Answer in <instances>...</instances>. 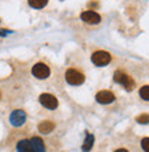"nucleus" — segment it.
<instances>
[{
    "mask_svg": "<svg viewBox=\"0 0 149 152\" xmlns=\"http://www.w3.org/2000/svg\"><path fill=\"white\" fill-rule=\"evenodd\" d=\"M65 79H66V82H68L71 86H80V84L84 83L86 76L81 72L76 71V69L71 68L66 71V73H65Z\"/></svg>",
    "mask_w": 149,
    "mask_h": 152,
    "instance_id": "1",
    "label": "nucleus"
},
{
    "mask_svg": "<svg viewBox=\"0 0 149 152\" xmlns=\"http://www.w3.org/2000/svg\"><path fill=\"white\" fill-rule=\"evenodd\" d=\"M113 79H115V82L119 84H121V86H124L126 90H129V91H131L134 88V80L130 77L129 75H126V73L120 72V71H117L116 73H115V76H113Z\"/></svg>",
    "mask_w": 149,
    "mask_h": 152,
    "instance_id": "2",
    "label": "nucleus"
},
{
    "mask_svg": "<svg viewBox=\"0 0 149 152\" xmlns=\"http://www.w3.org/2000/svg\"><path fill=\"white\" fill-rule=\"evenodd\" d=\"M91 61L97 66H105L110 62V54L106 51H95L91 56Z\"/></svg>",
    "mask_w": 149,
    "mask_h": 152,
    "instance_id": "3",
    "label": "nucleus"
},
{
    "mask_svg": "<svg viewBox=\"0 0 149 152\" xmlns=\"http://www.w3.org/2000/svg\"><path fill=\"white\" fill-rule=\"evenodd\" d=\"M32 73L33 76H36L37 79H46L50 75V68L43 62H37V64L33 65Z\"/></svg>",
    "mask_w": 149,
    "mask_h": 152,
    "instance_id": "4",
    "label": "nucleus"
},
{
    "mask_svg": "<svg viewBox=\"0 0 149 152\" xmlns=\"http://www.w3.org/2000/svg\"><path fill=\"white\" fill-rule=\"evenodd\" d=\"M25 122H26V113H25L22 109H17V111H14V112L10 115V123H11L12 126H15V127L22 126Z\"/></svg>",
    "mask_w": 149,
    "mask_h": 152,
    "instance_id": "5",
    "label": "nucleus"
},
{
    "mask_svg": "<svg viewBox=\"0 0 149 152\" xmlns=\"http://www.w3.org/2000/svg\"><path fill=\"white\" fill-rule=\"evenodd\" d=\"M39 101H40V104L43 105V107H46L47 109H55L57 107H58L57 98L54 96H51V94H47V93L41 94V96L39 97Z\"/></svg>",
    "mask_w": 149,
    "mask_h": 152,
    "instance_id": "6",
    "label": "nucleus"
},
{
    "mask_svg": "<svg viewBox=\"0 0 149 152\" xmlns=\"http://www.w3.org/2000/svg\"><path fill=\"white\" fill-rule=\"evenodd\" d=\"M95 100H97L100 104H110V102L115 101V94H113L112 91H108V90H102V91L97 93Z\"/></svg>",
    "mask_w": 149,
    "mask_h": 152,
    "instance_id": "7",
    "label": "nucleus"
},
{
    "mask_svg": "<svg viewBox=\"0 0 149 152\" xmlns=\"http://www.w3.org/2000/svg\"><path fill=\"white\" fill-rule=\"evenodd\" d=\"M80 18L84 22H87V24H98L101 21V17L100 14H97L95 11H91V10H87V11H83L81 12Z\"/></svg>",
    "mask_w": 149,
    "mask_h": 152,
    "instance_id": "8",
    "label": "nucleus"
},
{
    "mask_svg": "<svg viewBox=\"0 0 149 152\" xmlns=\"http://www.w3.org/2000/svg\"><path fill=\"white\" fill-rule=\"evenodd\" d=\"M31 145H32L33 152H46L44 142L39 137H33L32 140H31Z\"/></svg>",
    "mask_w": 149,
    "mask_h": 152,
    "instance_id": "9",
    "label": "nucleus"
},
{
    "mask_svg": "<svg viewBox=\"0 0 149 152\" xmlns=\"http://www.w3.org/2000/svg\"><path fill=\"white\" fill-rule=\"evenodd\" d=\"M17 151L18 152H33L32 145H31V141L29 140H21L18 144H17Z\"/></svg>",
    "mask_w": 149,
    "mask_h": 152,
    "instance_id": "10",
    "label": "nucleus"
},
{
    "mask_svg": "<svg viewBox=\"0 0 149 152\" xmlns=\"http://www.w3.org/2000/svg\"><path fill=\"white\" fill-rule=\"evenodd\" d=\"M52 130H54V123L50 122V120H44V122H41V123L39 124V132L44 133V134L52 132Z\"/></svg>",
    "mask_w": 149,
    "mask_h": 152,
    "instance_id": "11",
    "label": "nucleus"
},
{
    "mask_svg": "<svg viewBox=\"0 0 149 152\" xmlns=\"http://www.w3.org/2000/svg\"><path fill=\"white\" fill-rule=\"evenodd\" d=\"M93 144H94V136L93 134H87V138L84 140V144L81 147L83 152H89L90 149L93 148Z\"/></svg>",
    "mask_w": 149,
    "mask_h": 152,
    "instance_id": "12",
    "label": "nucleus"
},
{
    "mask_svg": "<svg viewBox=\"0 0 149 152\" xmlns=\"http://www.w3.org/2000/svg\"><path fill=\"white\" fill-rule=\"evenodd\" d=\"M47 1L49 0H28L29 6L33 8H43L47 4Z\"/></svg>",
    "mask_w": 149,
    "mask_h": 152,
    "instance_id": "13",
    "label": "nucleus"
},
{
    "mask_svg": "<svg viewBox=\"0 0 149 152\" xmlns=\"http://www.w3.org/2000/svg\"><path fill=\"white\" fill-rule=\"evenodd\" d=\"M140 96H141L142 100L149 101V86H144V87H141V90H140Z\"/></svg>",
    "mask_w": 149,
    "mask_h": 152,
    "instance_id": "14",
    "label": "nucleus"
},
{
    "mask_svg": "<svg viewBox=\"0 0 149 152\" xmlns=\"http://www.w3.org/2000/svg\"><path fill=\"white\" fill-rule=\"evenodd\" d=\"M137 122H138V123H141V124L149 123V115H148V113H142V115L137 116Z\"/></svg>",
    "mask_w": 149,
    "mask_h": 152,
    "instance_id": "15",
    "label": "nucleus"
},
{
    "mask_svg": "<svg viewBox=\"0 0 149 152\" xmlns=\"http://www.w3.org/2000/svg\"><path fill=\"white\" fill-rule=\"evenodd\" d=\"M141 147H142V149H144L145 152H149V137H146V138H142Z\"/></svg>",
    "mask_w": 149,
    "mask_h": 152,
    "instance_id": "16",
    "label": "nucleus"
},
{
    "mask_svg": "<svg viewBox=\"0 0 149 152\" xmlns=\"http://www.w3.org/2000/svg\"><path fill=\"white\" fill-rule=\"evenodd\" d=\"M115 152H129L127 149H124V148H119V149H116Z\"/></svg>",
    "mask_w": 149,
    "mask_h": 152,
    "instance_id": "17",
    "label": "nucleus"
}]
</instances>
